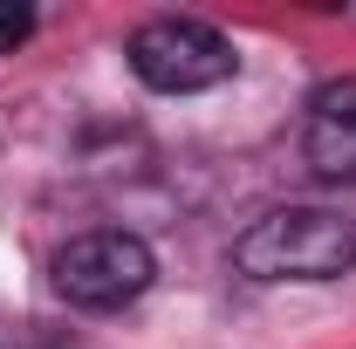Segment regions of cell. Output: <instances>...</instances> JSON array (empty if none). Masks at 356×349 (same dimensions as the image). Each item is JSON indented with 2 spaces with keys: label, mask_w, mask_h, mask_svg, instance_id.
I'll return each mask as SVG.
<instances>
[{
  "label": "cell",
  "mask_w": 356,
  "mask_h": 349,
  "mask_svg": "<svg viewBox=\"0 0 356 349\" xmlns=\"http://www.w3.org/2000/svg\"><path fill=\"white\" fill-rule=\"evenodd\" d=\"M356 261V233L329 206H274L233 240V267L247 281H336Z\"/></svg>",
  "instance_id": "1"
},
{
  "label": "cell",
  "mask_w": 356,
  "mask_h": 349,
  "mask_svg": "<svg viewBox=\"0 0 356 349\" xmlns=\"http://www.w3.org/2000/svg\"><path fill=\"white\" fill-rule=\"evenodd\" d=\"M131 76L158 96H192V89H213L240 69V55L213 21H192V14H158L131 35Z\"/></svg>",
  "instance_id": "2"
},
{
  "label": "cell",
  "mask_w": 356,
  "mask_h": 349,
  "mask_svg": "<svg viewBox=\"0 0 356 349\" xmlns=\"http://www.w3.org/2000/svg\"><path fill=\"white\" fill-rule=\"evenodd\" d=\"M151 281H158V254L137 233H117V226L83 233V240H69L55 254V295L69 308H96L103 315V308L137 302Z\"/></svg>",
  "instance_id": "3"
},
{
  "label": "cell",
  "mask_w": 356,
  "mask_h": 349,
  "mask_svg": "<svg viewBox=\"0 0 356 349\" xmlns=\"http://www.w3.org/2000/svg\"><path fill=\"white\" fill-rule=\"evenodd\" d=\"M302 165L322 185H356V76H329L302 117Z\"/></svg>",
  "instance_id": "4"
},
{
  "label": "cell",
  "mask_w": 356,
  "mask_h": 349,
  "mask_svg": "<svg viewBox=\"0 0 356 349\" xmlns=\"http://www.w3.org/2000/svg\"><path fill=\"white\" fill-rule=\"evenodd\" d=\"M28 35H35V7H21V0H0V55H14Z\"/></svg>",
  "instance_id": "5"
}]
</instances>
